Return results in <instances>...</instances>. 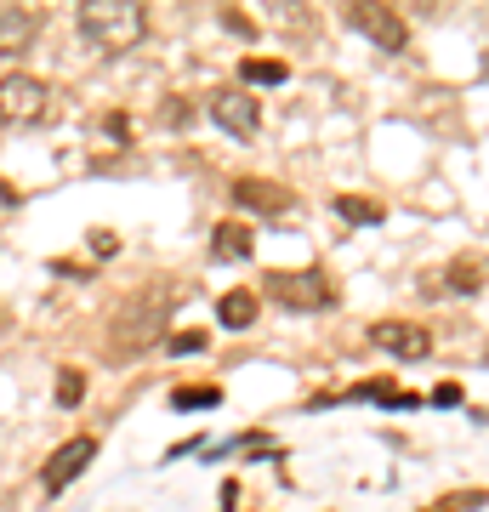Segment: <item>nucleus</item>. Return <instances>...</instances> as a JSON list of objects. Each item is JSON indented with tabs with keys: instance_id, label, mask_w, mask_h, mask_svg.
Instances as JSON below:
<instances>
[{
	"instance_id": "nucleus-1",
	"label": "nucleus",
	"mask_w": 489,
	"mask_h": 512,
	"mask_svg": "<svg viewBox=\"0 0 489 512\" xmlns=\"http://www.w3.org/2000/svg\"><path fill=\"white\" fill-rule=\"evenodd\" d=\"M74 29L86 35V46L120 57L148 35V12L137 0H86V6L74 12Z\"/></svg>"
},
{
	"instance_id": "nucleus-2",
	"label": "nucleus",
	"mask_w": 489,
	"mask_h": 512,
	"mask_svg": "<svg viewBox=\"0 0 489 512\" xmlns=\"http://www.w3.org/2000/svg\"><path fill=\"white\" fill-rule=\"evenodd\" d=\"M165 313H171V291H165V285L120 302V308H114V325H109V353H120V359L148 353L165 336Z\"/></svg>"
},
{
	"instance_id": "nucleus-3",
	"label": "nucleus",
	"mask_w": 489,
	"mask_h": 512,
	"mask_svg": "<svg viewBox=\"0 0 489 512\" xmlns=\"http://www.w3.org/2000/svg\"><path fill=\"white\" fill-rule=\"evenodd\" d=\"M262 291L279 302V308H290V313H325V308H336V279L325 274V268H273L268 279H262Z\"/></svg>"
},
{
	"instance_id": "nucleus-4",
	"label": "nucleus",
	"mask_w": 489,
	"mask_h": 512,
	"mask_svg": "<svg viewBox=\"0 0 489 512\" xmlns=\"http://www.w3.org/2000/svg\"><path fill=\"white\" fill-rule=\"evenodd\" d=\"M52 114V86L29 69L0 74V126H40Z\"/></svg>"
},
{
	"instance_id": "nucleus-5",
	"label": "nucleus",
	"mask_w": 489,
	"mask_h": 512,
	"mask_svg": "<svg viewBox=\"0 0 489 512\" xmlns=\"http://www.w3.org/2000/svg\"><path fill=\"white\" fill-rule=\"evenodd\" d=\"M342 23L353 29V35H364L376 52H404L410 46V23L393 12V6H376V0H353V6H342Z\"/></svg>"
},
{
	"instance_id": "nucleus-6",
	"label": "nucleus",
	"mask_w": 489,
	"mask_h": 512,
	"mask_svg": "<svg viewBox=\"0 0 489 512\" xmlns=\"http://www.w3.org/2000/svg\"><path fill=\"white\" fill-rule=\"evenodd\" d=\"M205 109H211V120H217L228 137H239V143H256V131H262V103H256L251 92L222 86V92L205 97Z\"/></svg>"
},
{
	"instance_id": "nucleus-7",
	"label": "nucleus",
	"mask_w": 489,
	"mask_h": 512,
	"mask_svg": "<svg viewBox=\"0 0 489 512\" xmlns=\"http://www.w3.org/2000/svg\"><path fill=\"white\" fill-rule=\"evenodd\" d=\"M91 456H97V439H91V433H80V439H69V444H57L52 461L40 467V490H46V495H63L74 478L91 467Z\"/></svg>"
},
{
	"instance_id": "nucleus-8",
	"label": "nucleus",
	"mask_w": 489,
	"mask_h": 512,
	"mask_svg": "<svg viewBox=\"0 0 489 512\" xmlns=\"http://www.w3.org/2000/svg\"><path fill=\"white\" fill-rule=\"evenodd\" d=\"M370 342L381 353H393V359H427L433 353L427 325H410V319H381V325H370Z\"/></svg>"
},
{
	"instance_id": "nucleus-9",
	"label": "nucleus",
	"mask_w": 489,
	"mask_h": 512,
	"mask_svg": "<svg viewBox=\"0 0 489 512\" xmlns=\"http://www.w3.org/2000/svg\"><path fill=\"white\" fill-rule=\"evenodd\" d=\"M40 40V12L29 6H0V57H23Z\"/></svg>"
},
{
	"instance_id": "nucleus-10",
	"label": "nucleus",
	"mask_w": 489,
	"mask_h": 512,
	"mask_svg": "<svg viewBox=\"0 0 489 512\" xmlns=\"http://www.w3.org/2000/svg\"><path fill=\"white\" fill-rule=\"evenodd\" d=\"M228 194H234V205H245V211H262V217H279V211H290V188L268 183V177H239Z\"/></svg>"
},
{
	"instance_id": "nucleus-11",
	"label": "nucleus",
	"mask_w": 489,
	"mask_h": 512,
	"mask_svg": "<svg viewBox=\"0 0 489 512\" xmlns=\"http://www.w3.org/2000/svg\"><path fill=\"white\" fill-rule=\"evenodd\" d=\"M256 251V234L245 222H217L211 228V262H245Z\"/></svg>"
},
{
	"instance_id": "nucleus-12",
	"label": "nucleus",
	"mask_w": 489,
	"mask_h": 512,
	"mask_svg": "<svg viewBox=\"0 0 489 512\" xmlns=\"http://www.w3.org/2000/svg\"><path fill=\"white\" fill-rule=\"evenodd\" d=\"M217 325L222 330H251L256 325V291H222L217 296Z\"/></svg>"
},
{
	"instance_id": "nucleus-13",
	"label": "nucleus",
	"mask_w": 489,
	"mask_h": 512,
	"mask_svg": "<svg viewBox=\"0 0 489 512\" xmlns=\"http://www.w3.org/2000/svg\"><path fill=\"white\" fill-rule=\"evenodd\" d=\"M239 74H245V86H285L290 80V69L279 63V57H245Z\"/></svg>"
},
{
	"instance_id": "nucleus-14",
	"label": "nucleus",
	"mask_w": 489,
	"mask_h": 512,
	"mask_svg": "<svg viewBox=\"0 0 489 512\" xmlns=\"http://www.w3.org/2000/svg\"><path fill=\"white\" fill-rule=\"evenodd\" d=\"M217 404H222L217 382H194V387H177L171 393V410H217Z\"/></svg>"
},
{
	"instance_id": "nucleus-15",
	"label": "nucleus",
	"mask_w": 489,
	"mask_h": 512,
	"mask_svg": "<svg viewBox=\"0 0 489 512\" xmlns=\"http://www.w3.org/2000/svg\"><path fill=\"white\" fill-rule=\"evenodd\" d=\"M80 399H86V376H80L74 365H63V370H57V404H63V410H74Z\"/></svg>"
},
{
	"instance_id": "nucleus-16",
	"label": "nucleus",
	"mask_w": 489,
	"mask_h": 512,
	"mask_svg": "<svg viewBox=\"0 0 489 512\" xmlns=\"http://www.w3.org/2000/svg\"><path fill=\"white\" fill-rule=\"evenodd\" d=\"M336 217H342V222H381V205H376V200H353V194H342V200H336Z\"/></svg>"
},
{
	"instance_id": "nucleus-17",
	"label": "nucleus",
	"mask_w": 489,
	"mask_h": 512,
	"mask_svg": "<svg viewBox=\"0 0 489 512\" xmlns=\"http://www.w3.org/2000/svg\"><path fill=\"white\" fill-rule=\"evenodd\" d=\"M484 285V268L478 262H455L450 268V291H478Z\"/></svg>"
},
{
	"instance_id": "nucleus-18",
	"label": "nucleus",
	"mask_w": 489,
	"mask_h": 512,
	"mask_svg": "<svg viewBox=\"0 0 489 512\" xmlns=\"http://www.w3.org/2000/svg\"><path fill=\"white\" fill-rule=\"evenodd\" d=\"M205 342H211V336H205V330H177V336H171V342H165V348H171V353H200Z\"/></svg>"
},
{
	"instance_id": "nucleus-19",
	"label": "nucleus",
	"mask_w": 489,
	"mask_h": 512,
	"mask_svg": "<svg viewBox=\"0 0 489 512\" xmlns=\"http://www.w3.org/2000/svg\"><path fill=\"white\" fill-rule=\"evenodd\" d=\"M91 251H97V256H114V251H120V239H114L109 228H91Z\"/></svg>"
},
{
	"instance_id": "nucleus-20",
	"label": "nucleus",
	"mask_w": 489,
	"mask_h": 512,
	"mask_svg": "<svg viewBox=\"0 0 489 512\" xmlns=\"http://www.w3.org/2000/svg\"><path fill=\"white\" fill-rule=\"evenodd\" d=\"M103 131H109V137H120V143H126V137H131V120H126V114H109V120H103Z\"/></svg>"
},
{
	"instance_id": "nucleus-21",
	"label": "nucleus",
	"mask_w": 489,
	"mask_h": 512,
	"mask_svg": "<svg viewBox=\"0 0 489 512\" xmlns=\"http://www.w3.org/2000/svg\"><path fill=\"white\" fill-rule=\"evenodd\" d=\"M160 120H171V126H188V103H171V109H160Z\"/></svg>"
},
{
	"instance_id": "nucleus-22",
	"label": "nucleus",
	"mask_w": 489,
	"mask_h": 512,
	"mask_svg": "<svg viewBox=\"0 0 489 512\" xmlns=\"http://www.w3.org/2000/svg\"><path fill=\"white\" fill-rule=\"evenodd\" d=\"M433 404H461V387H455V382H444V387L433 393Z\"/></svg>"
}]
</instances>
